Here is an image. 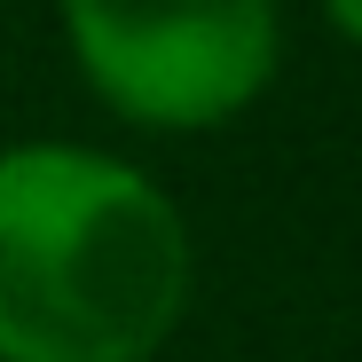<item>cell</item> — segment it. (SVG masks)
<instances>
[{"mask_svg":"<svg viewBox=\"0 0 362 362\" xmlns=\"http://www.w3.org/2000/svg\"><path fill=\"white\" fill-rule=\"evenodd\" d=\"M181 205L87 142L0 150V362H158L189 315Z\"/></svg>","mask_w":362,"mask_h":362,"instance_id":"1","label":"cell"},{"mask_svg":"<svg viewBox=\"0 0 362 362\" xmlns=\"http://www.w3.org/2000/svg\"><path fill=\"white\" fill-rule=\"evenodd\" d=\"M79 79L142 134L245 118L284 64L276 0H64Z\"/></svg>","mask_w":362,"mask_h":362,"instance_id":"2","label":"cell"},{"mask_svg":"<svg viewBox=\"0 0 362 362\" xmlns=\"http://www.w3.org/2000/svg\"><path fill=\"white\" fill-rule=\"evenodd\" d=\"M323 16L339 24V40H354V47H362V0H323Z\"/></svg>","mask_w":362,"mask_h":362,"instance_id":"3","label":"cell"}]
</instances>
